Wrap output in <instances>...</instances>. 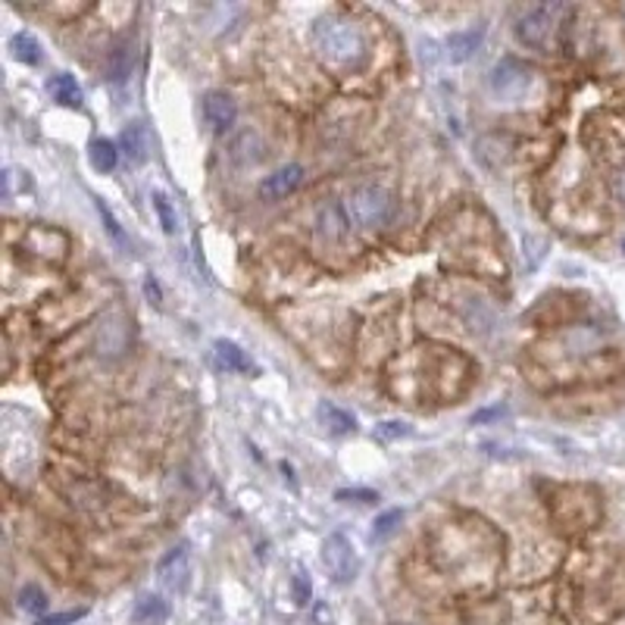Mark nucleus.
I'll return each mask as SVG.
<instances>
[{"mask_svg": "<svg viewBox=\"0 0 625 625\" xmlns=\"http://www.w3.org/2000/svg\"><path fill=\"white\" fill-rule=\"evenodd\" d=\"M154 210L156 216H160V225L166 235H175L179 232V213H175V207L169 204V198L163 191H154Z\"/></svg>", "mask_w": 625, "mask_h": 625, "instance_id": "obj_19", "label": "nucleus"}, {"mask_svg": "<svg viewBox=\"0 0 625 625\" xmlns=\"http://www.w3.org/2000/svg\"><path fill=\"white\" fill-rule=\"evenodd\" d=\"M169 620V604L156 595H144L135 604V622L138 625H163Z\"/></svg>", "mask_w": 625, "mask_h": 625, "instance_id": "obj_13", "label": "nucleus"}, {"mask_svg": "<svg viewBox=\"0 0 625 625\" xmlns=\"http://www.w3.org/2000/svg\"><path fill=\"white\" fill-rule=\"evenodd\" d=\"M291 597L298 607H307L313 601V582H310V572L307 570H298L291 579Z\"/></svg>", "mask_w": 625, "mask_h": 625, "instance_id": "obj_21", "label": "nucleus"}, {"mask_svg": "<svg viewBox=\"0 0 625 625\" xmlns=\"http://www.w3.org/2000/svg\"><path fill=\"white\" fill-rule=\"evenodd\" d=\"M91 166L97 169V173H113V169L119 166L116 144L106 141V138H97V141L91 144Z\"/></svg>", "mask_w": 625, "mask_h": 625, "instance_id": "obj_17", "label": "nucleus"}, {"mask_svg": "<svg viewBox=\"0 0 625 625\" xmlns=\"http://www.w3.org/2000/svg\"><path fill=\"white\" fill-rule=\"evenodd\" d=\"M322 566L332 576L334 585H351L359 572V557L353 545L341 532H332L322 541Z\"/></svg>", "mask_w": 625, "mask_h": 625, "instance_id": "obj_4", "label": "nucleus"}, {"mask_svg": "<svg viewBox=\"0 0 625 625\" xmlns=\"http://www.w3.org/2000/svg\"><path fill=\"white\" fill-rule=\"evenodd\" d=\"M376 435L382 441H397V438L413 435V428H410L407 422H382V426H376Z\"/></svg>", "mask_w": 625, "mask_h": 625, "instance_id": "obj_24", "label": "nucleus"}, {"mask_svg": "<svg viewBox=\"0 0 625 625\" xmlns=\"http://www.w3.org/2000/svg\"><path fill=\"white\" fill-rule=\"evenodd\" d=\"M507 413V407H491V410H478L476 416H472V426H478V422H488V419H497V416Z\"/></svg>", "mask_w": 625, "mask_h": 625, "instance_id": "obj_26", "label": "nucleus"}, {"mask_svg": "<svg viewBox=\"0 0 625 625\" xmlns=\"http://www.w3.org/2000/svg\"><path fill=\"white\" fill-rule=\"evenodd\" d=\"M313 41H316V50H319L328 63H334V66L357 69V66H363V60H366L363 35H359L357 25L347 22V19H338V16L319 19L313 29Z\"/></svg>", "mask_w": 625, "mask_h": 625, "instance_id": "obj_1", "label": "nucleus"}, {"mask_svg": "<svg viewBox=\"0 0 625 625\" xmlns=\"http://www.w3.org/2000/svg\"><path fill=\"white\" fill-rule=\"evenodd\" d=\"M334 501H341V503H376L378 494H376V491H369V488H341V491H334Z\"/></svg>", "mask_w": 625, "mask_h": 625, "instance_id": "obj_23", "label": "nucleus"}, {"mask_svg": "<svg viewBox=\"0 0 625 625\" xmlns=\"http://www.w3.org/2000/svg\"><path fill=\"white\" fill-rule=\"evenodd\" d=\"M491 94L501 100H522L532 85V66L513 60V56H503L494 69H491Z\"/></svg>", "mask_w": 625, "mask_h": 625, "instance_id": "obj_5", "label": "nucleus"}, {"mask_svg": "<svg viewBox=\"0 0 625 625\" xmlns=\"http://www.w3.org/2000/svg\"><path fill=\"white\" fill-rule=\"evenodd\" d=\"M47 595H44L38 585H25L22 591H19V610L22 613H29V616H41L44 620V613H47Z\"/></svg>", "mask_w": 625, "mask_h": 625, "instance_id": "obj_18", "label": "nucleus"}, {"mask_svg": "<svg viewBox=\"0 0 625 625\" xmlns=\"http://www.w3.org/2000/svg\"><path fill=\"white\" fill-rule=\"evenodd\" d=\"M316 419H319L322 428H325L328 435H334V438H344V435L357 432V419H353L347 410L334 407V403H319V407H316Z\"/></svg>", "mask_w": 625, "mask_h": 625, "instance_id": "obj_11", "label": "nucleus"}, {"mask_svg": "<svg viewBox=\"0 0 625 625\" xmlns=\"http://www.w3.org/2000/svg\"><path fill=\"white\" fill-rule=\"evenodd\" d=\"M131 66H135V54H131L129 44H119L106 60V75H110V81H129Z\"/></svg>", "mask_w": 625, "mask_h": 625, "instance_id": "obj_16", "label": "nucleus"}, {"mask_svg": "<svg viewBox=\"0 0 625 625\" xmlns=\"http://www.w3.org/2000/svg\"><path fill=\"white\" fill-rule=\"evenodd\" d=\"M403 522V510H384L376 519V528H372V541H384L397 532V526Z\"/></svg>", "mask_w": 625, "mask_h": 625, "instance_id": "obj_20", "label": "nucleus"}, {"mask_svg": "<svg viewBox=\"0 0 625 625\" xmlns=\"http://www.w3.org/2000/svg\"><path fill=\"white\" fill-rule=\"evenodd\" d=\"M47 88H50V94H54L56 104H63V106H81V85L69 72L54 75V79L47 81Z\"/></svg>", "mask_w": 625, "mask_h": 625, "instance_id": "obj_14", "label": "nucleus"}, {"mask_svg": "<svg viewBox=\"0 0 625 625\" xmlns=\"http://www.w3.org/2000/svg\"><path fill=\"white\" fill-rule=\"evenodd\" d=\"M97 213H100V219H104V229H106V235H110L113 241L119 244V248H129V238L122 235V229H119L116 216H113V213H110V207H106L104 200H97Z\"/></svg>", "mask_w": 625, "mask_h": 625, "instance_id": "obj_22", "label": "nucleus"}, {"mask_svg": "<svg viewBox=\"0 0 625 625\" xmlns=\"http://www.w3.org/2000/svg\"><path fill=\"white\" fill-rule=\"evenodd\" d=\"M85 616H88V607H79V610H66V613L44 616V620H38V625H72V622L85 620Z\"/></svg>", "mask_w": 625, "mask_h": 625, "instance_id": "obj_25", "label": "nucleus"}, {"mask_svg": "<svg viewBox=\"0 0 625 625\" xmlns=\"http://www.w3.org/2000/svg\"><path fill=\"white\" fill-rule=\"evenodd\" d=\"M204 119L213 131H229L238 119V104L232 100V94L225 91L204 94Z\"/></svg>", "mask_w": 625, "mask_h": 625, "instance_id": "obj_6", "label": "nucleus"}, {"mask_svg": "<svg viewBox=\"0 0 625 625\" xmlns=\"http://www.w3.org/2000/svg\"><path fill=\"white\" fill-rule=\"evenodd\" d=\"M144 291H148V298H154V304L160 307V288H156V282H154V279L144 282Z\"/></svg>", "mask_w": 625, "mask_h": 625, "instance_id": "obj_27", "label": "nucleus"}, {"mask_svg": "<svg viewBox=\"0 0 625 625\" xmlns=\"http://www.w3.org/2000/svg\"><path fill=\"white\" fill-rule=\"evenodd\" d=\"M119 148L125 150V160H129L131 166H141V163H148V156H150L148 125H144V122H129V125H125L122 135H119Z\"/></svg>", "mask_w": 625, "mask_h": 625, "instance_id": "obj_9", "label": "nucleus"}, {"mask_svg": "<svg viewBox=\"0 0 625 625\" xmlns=\"http://www.w3.org/2000/svg\"><path fill=\"white\" fill-rule=\"evenodd\" d=\"M213 357H216L219 369H225V372H250V369H254L250 357L235 344V341L219 338L216 344H213Z\"/></svg>", "mask_w": 625, "mask_h": 625, "instance_id": "obj_12", "label": "nucleus"}, {"mask_svg": "<svg viewBox=\"0 0 625 625\" xmlns=\"http://www.w3.org/2000/svg\"><path fill=\"white\" fill-rule=\"evenodd\" d=\"M485 41V29L478 25V29H466V31H453L451 38H447V60L451 63H466L469 56H476V50L482 47Z\"/></svg>", "mask_w": 625, "mask_h": 625, "instance_id": "obj_10", "label": "nucleus"}, {"mask_svg": "<svg viewBox=\"0 0 625 625\" xmlns=\"http://www.w3.org/2000/svg\"><path fill=\"white\" fill-rule=\"evenodd\" d=\"M566 13L563 4H538L516 19V38L528 47H547L557 31V19Z\"/></svg>", "mask_w": 625, "mask_h": 625, "instance_id": "obj_3", "label": "nucleus"}, {"mask_svg": "<svg viewBox=\"0 0 625 625\" xmlns=\"http://www.w3.org/2000/svg\"><path fill=\"white\" fill-rule=\"evenodd\" d=\"M10 50L19 63H25V66L41 63V44H38V38L29 35V31H16V35L10 38Z\"/></svg>", "mask_w": 625, "mask_h": 625, "instance_id": "obj_15", "label": "nucleus"}, {"mask_svg": "<svg viewBox=\"0 0 625 625\" xmlns=\"http://www.w3.org/2000/svg\"><path fill=\"white\" fill-rule=\"evenodd\" d=\"M300 182H304V169H300L298 163H291V166H282L279 173H273L269 179H263L260 198L263 200H282V198H288V194L298 191Z\"/></svg>", "mask_w": 625, "mask_h": 625, "instance_id": "obj_8", "label": "nucleus"}, {"mask_svg": "<svg viewBox=\"0 0 625 625\" xmlns=\"http://www.w3.org/2000/svg\"><path fill=\"white\" fill-rule=\"evenodd\" d=\"M394 213V200L384 188L378 185H359L347 198V216L359 225V229H382Z\"/></svg>", "mask_w": 625, "mask_h": 625, "instance_id": "obj_2", "label": "nucleus"}, {"mask_svg": "<svg viewBox=\"0 0 625 625\" xmlns=\"http://www.w3.org/2000/svg\"><path fill=\"white\" fill-rule=\"evenodd\" d=\"M156 576H160V582L166 585L169 591H179V595H182V591L188 588V576H191V563H188V551H185V547H175V551H169L166 557H163Z\"/></svg>", "mask_w": 625, "mask_h": 625, "instance_id": "obj_7", "label": "nucleus"}]
</instances>
